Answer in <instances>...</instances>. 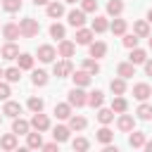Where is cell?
Here are the masks:
<instances>
[{
	"mask_svg": "<svg viewBox=\"0 0 152 152\" xmlns=\"http://www.w3.org/2000/svg\"><path fill=\"white\" fill-rule=\"evenodd\" d=\"M0 2H2V0H0Z\"/></svg>",
	"mask_w": 152,
	"mask_h": 152,
	"instance_id": "56",
	"label": "cell"
},
{
	"mask_svg": "<svg viewBox=\"0 0 152 152\" xmlns=\"http://www.w3.org/2000/svg\"><path fill=\"white\" fill-rule=\"evenodd\" d=\"M128 145H131V147H145V133L133 131V133L128 135Z\"/></svg>",
	"mask_w": 152,
	"mask_h": 152,
	"instance_id": "30",
	"label": "cell"
},
{
	"mask_svg": "<svg viewBox=\"0 0 152 152\" xmlns=\"http://www.w3.org/2000/svg\"><path fill=\"white\" fill-rule=\"evenodd\" d=\"M17 145H19V142H17V133H14V131H12V133H5V135L0 138V147L7 150V152H10V150H17Z\"/></svg>",
	"mask_w": 152,
	"mask_h": 152,
	"instance_id": "13",
	"label": "cell"
},
{
	"mask_svg": "<svg viewBox=\"0 0 152 152\" xmlns=\"http://www.w3.org/2000/svg\"><path fill=\"white\" fill-rule=\"evenodd\" d=\"M2 76H5V71H2V69H0V78H2Z\"/></svg>",
	"mask_w": 152,
	"mask_h": 152,
	"instance_id": "54",
	"label": "cell"
},
{
	"mask_svg": "<svg viewBox=\"0 0 152 152\" xmlns=\"http://www.w3.org/2000/svg\"><path fill=\"white\" fill-rule=\"evenodd\" d=\"M0 57H2V59H17V57H19V48H17L12 40H7V43L2 45V50H0Z\"/></svg>",
	"mask_w": 152,
	"mask_h": 152,
	"instance_id": "8",
	"label": "cell"
},
{
	"mask_svg": "<svg viewBox=\"0 0 152 152\" xmlns=\"http://www.w3.org/2000/svg\"><path fill=\"white\" fill-rule=\"evenodd\" d=\"M69 24H71L74 28H81V26L86 24V12H83V10H71V12H69Z\"/></svg>",
	"mask_w": 152,
	"mask_h": 152,
	"instance_id": "11",
	"label": "cell"
},
{
	"mask_svg": "<svg viewBox=\"0 0 152 152\" xmlns=\"http://www.w3.org/2000/svg\"><path fill=\"white\" fill-rule=\"evenodd\" d=\"M12 131H14L17 135H26V133L31 131V121H26V119H21V116H14V121H12Z\"/></svg>",
	"mask_w": 152,
	"mask_h": 152,
	"instance_id": "5",
	"label": "cell"
},
{
	"mask_svg": "<svg viewBox=\"0 0 152 152\" xmlns=\"http://www.w3.org/2000/svg\"><path fill=\"white\" fill-rule=\"evenodd\" d=\"M17 64H19L21 71H24V69H33V57H31L28 52H21V55L17 57Z\"/></svg>",
	"mask_w": 152,
	"mask_h": 152,
	"instance_id": "32",
	"label": "cell"
},
{
	"mask_svg": "<svg viewBox=\"0 0 152 152\" xmlns=\"http://www.w3.org/2000/svg\"><path fill=\"white\" fill-rule=\"evenodd\" d=\"M31 128L33 131H48L50 128V119L43 114V112H33V116H31Z\"/></svg>",
	"mask_w": 152,
	"mask_h": 152,
	"instance_id": "4",
	"label": "cell"
},
{
	"mask_svg": "<svg viewBox=\"0 0 152 152\" xmlns=\"http://www.w3.org/2000/svg\"><path fill=\"white\" fill-rule=\"evenodd\" d=\"M64 33H66V28H64L62 24H52V26H50V36H52V38L64 40Z\"/></svg>",
	"mask_w": 152,
	"mask_h": 152,
	"instance_id": "39",
	"label": "cell"
},
{
	"mask_svg": "<svg viewBox=\"0 0 152 152\" xmlns=\"http://www.w3.org/2000/svg\"><path fill=\"white\" fill-rule=\"evenodd\" d=\"M83 69L88 74H100V62L97 59H83Z\"/></svg>",
	"mask_w": 152,
	"mask_h": 152,
	"instance_id": "40",
	"label": "cell"
},
{
	"mask_svg": "<svg viewBox=\"0 0 152 152\" xmlns=\"http://www.w3.org/2000/svg\"><path fill=\"white\" fill-rule=\"evenodd\" d=\"M116 126H119V131L128 133V131H133V126H135V119H133L131 114H121V116H119V121H116Z\"/></svg>",
	"mask_w": 152,
	"mask_h": 152,
	"instance_id": "17",
	"label": "cell"
},
{
	"mask_svg": "<svg viewBox=\"0 0 152 152\" xmlns=\"http://www.w3.org/2000/svg\"><path fill=\"white\" fill-rule=\"evenodd\" d=\"M5 78H7L10 83H17V81L21 78V69H19V66H10V69H5Z\"/></svg>",
	"mask_w": 152,
	"mask_h": 152,
	"instance_id": "38",
	"label": "cell"
},
{
	"mask_svg": "<svg viewBox=\"0 0 152 152\" xmlns=\"http://www.w3.org/2000/svg\"><path fill=\"white\" fill-rule=\"evenodd\" d=\"M66 102H69L71 107H83V104H88V93H83V88H81V86H76V88H71V90H69Z\"/></svg>",
	"mask_w": 152,
	"mask_h": 152,
	"instance_id": "2",
	"label": "cell"
},
{
	"mask_svg": "<svg viewBox=\"0 0 152 152\" xmlns=\"http://www.w3.org/2000/svg\"><path fill=\"white\" fill-rule=\"evenodd\" d=\"M55 116L69 121V116H71V104H69V102H59V104H55Z\"/></svg>",
	"mask_w": 152,
	"mask_h": 152,
	"instance_id": "22",
	"label": "cell"
},
{
	"mask_svg": "<svg viewBox=\"0 0 152 152\" xmlns=\"http://www.w3.org/2000/svg\"><path fill=\"white\" fill-rule=\"evenodd\" d=\"M90 76H93V74H88L86 69H81V71H74V74H71L74 86H81V88H86V86L90 83Z\"/></svg>",
	"mask_w": 152,
	"mask_h": 152,
	"instance_id": "15",
	"label": "cell"
},
{
	"mask_svg": "<svg viewBox=\"0 0 152 152\" xmlns=\"http://www.w3.org/2000/svg\"><path fill=\"white\" fill-rule=\"evenodd\" d=\"M145 59H147V52H145V50H140V48H133V50H131L128 62H133V64H145Z\"/></svg>",
	"mask_w": 152,
	"mask_h": 152,
	"instance_id": "26",
	"label": "cell"
},
{
	"mask_svg": "<svg viewBox=\"0 0 152 152\" xmlns=\"http://www.w3.org/2000/svg\"><path fill=\"white\" fill-rule=\"evenodd\" d=\"M102 102H104V95H102V90H93V93H88V104L90 107H102Z\"/></svg>",
	"mask_w": 152,
	"mask_h": 152,
	"instance_id": "28",
	"label": "cell"
},
{
	"mask_svg": "<svg viewBox=\"0 0 152 152\" xmlns=\"http://www.w3.org/2000/svg\"><path fill=\"white\" fill-rule=\"evenodd\" d=\"M62 14H64V5H62V2H57V0H55V2H48V17L59 19Z\"/></svg>",
	"mask_w": 152,
	"mask_h": 152,
	"instance_id": "24",
	"label": "cell"
},
{
	"mask_svg": "<svg viewBox=\"0 0 152 152\" xmlns=\"http://www.w3.org/2000/svg\"><path fill=\"white\" fill-rule=\"evenodd\" d=\"M2 7H5V12H19L21 10V0H2Z\"/></svg>",
	"mask_w": 152,
	"mask_h": 152,
	"instance_id": "41",
	"label": "cell"
},
{
	"mask_svg": "<svg viewBox=\"0 0 152 152\" xmlns=\"http://www.w3.org/2000/svg\"><path fill=\"white\" fill-rule=\"evenodd\" d=\"M112 109H114L116 114H124V112L128 109V102H126V97H121V95H116V97L112 100Z\"/></svg>",
	"mask_w": 152,
	"mask_h": 152,
	"instance_id": "33",
	"label": "cell"
},
{
	"mask_svg": "<svg viewBox=\"0 0 152 152\" xmlns=\"http://www.w3.org/2000/svg\"><path fill=\"white\" fill-rule=\"evenodd\" d=\"M86 126H88V121H86L83 116H74V114L69 116V128H71V131H83Z\"/></svg>",
	"mask_w": 152,
	"mask_h": 152,
	"instance_id": "34",
	"label": "cell"
},
{
	"mask_svg": "<svg viewBox=\"0 0 152 152\" xmlns=\"http://www.w3.org/2000/svg\"><path fill=\"white\" fill-rule=\"evenodd\" d=\"M124 48H128V50L138 48V36H135V33H128V36H124Z\"/></svg>",
	"mask_w": 152,
	"mask_h": 152,
	"instance_id": "43",
	"label": "cell"
},
{
	"mask_svg": "<svg viewBox=\"0 0 152 152\" xmlns=\"http://www.w3.org/2000/svg\"><path fill=\"white\" fill-rule=\"evenodd\" d=\"M97 121H100V124H112V121H114V109L97 107Z\"/></svg>",
	"mask_w": 152,
	"mask_h": 152,
	"instance_id": "29",
	"label": "cell"
},
{
	"mask_svg": "<svg viewBox=\"0 0 152 152\" xmlns=\"http://www.w3.org/2000/svg\"><path fill=\"white\" fill-rule=\"evenodd\" d=\"M69 133H71L69 126H55V128H52V138H55L57 142H66V140H69Z\"/></svg>",
	"mask_w": 152,
	"mask_h": 152,
	"instance_id": "19",
	"label": "cell"
},
{
	"mask_svg": "<svg viewBox=\"0 0 152 152\" xmlns=\"http://www.w3.org/2000/svg\"><path fill=\"white\" fill-rule=\"evenodd\" d=\"M26 147H31V150L43 147V135H40V131H36V133H26Z\"/></svg>",
	"mask_w": 152,
	"mask_h": 152,
	"instance_id": "20",
	"label": "cell"
},
{
	"mask_svg": "<svg viewBox=\"0 0 152 152\" xmlns=\"http://www.w3.org/2000/svg\"><path fill=\"white\" fill-rule=\"evenodd\" d=\"M109 90H112L114 95H124V93H126V78H121V76L114 78V81L109 83Z\"/></svg>",
	"mask_w": 152,
	"mask_h": 152,
	"instance_id": "27",
	"label": "cell"
},
{
	"mask_svg": "<svg viewBox=\"0 0 152 152\" xmlns=\"http://www.w3.org/2000/svg\"><path fill=\"white\" fill-rule=\"evenodd\" d=\"M71 147H74V150H78V152H83V150H88V147H90V142H88L86 138H76V140L71 142Z\"/></svg>",
	"mask_w": 152,
	"mask_h": 152,
	"instance_id": "44",
	"label": "cell"
},
{
	"mask_svg": "<svg viewBox=\"0 0 152 152\" xmlns=\"http://www.w3.org/2000/svg\"><path fill=\"white\" fill-rule=\"evenodd\" d=\"M121 12H124V2H121V0H109V2H107V14L119 17Z\"/></svg>",
	"mask_w": 152,
	"mask_h": 152,
	"instance_id": "35",
	"label": "cell"
},
{
	"mask_svg": "<svg viewBox=\"0 0 152 152\" xmlns=\"http://www.w3.org/2000/svg\"><path fill=\"white\" fill-rule=\"evenodd\" d=\"M33 2H36V5H48L50 0H33Z\"/></svg>",
	"mask_w": 152,
	"mask_h": 152,
	"instance_id": "50",
	"label": "cell"
},
{
	"mask_svg": "<svg viewBox=\"0 0 152 152\" xmlns=\"http://www.w3.org/2000/svg\"><path fill=\"white\" fill-rule=\"evenodd\" d=\"M147 21H150V24H152V10H150V12H147Z\"/></svg>",
	"mask_w": 152,
	"mask_h": 152,
	"instance_id": "51",
	"label": "cell"
},
{
	"mask_svg": "<svg viewBox=\"0 0 152 152\" xmlns=\"http://www.w3.org/2000/svg\"><path fill=\"white\" fill-rule=\"evenodd\" d=\"M83 12H97V0H81Z\"/></svg>",
	"mask_w": 152,
	"mask_h": 152,
	"instance_id": "45",
	"label": "cell"
},
{
	"mask_svg": "<svg viewBox=\"0 0 152 152\" xmlns=\"http://www.w3.org/2000/svg\"><path fill=\"white\" fill-rule=\"evenodd\" d=\"M52 71H55V76H57V78H66V76H71V74H74V64L64 57L62 62H55Z\"/></svg>",
	"mask_w": 152,
	"mask_h": 152,
	"instance_id": "3",
	"label": "cell"
},
{
	"mask_svg": "<svg viewBox=\"0 0 152 152\" xmlns=\"http://www.w3.org/2000/svg\"><path fill=\"white\" fill-rule=\"evenodd\" d=\"M55 57H57V50H55L52 45H40V48H38V59H40V62L48 64V62H52Z\"/></svg>",
	"mask_w": 152,
	"mask_h": 152,
	"instance_id": "9",
	"label": "cell"
},
{
	"mask_svg": "<svg viewBox=\"0 0 152 152\" xmlns=\"http://www.w3.org/2000/svg\"><path fill=\"white\" fill-rule=\"evenodd\" d=\"M95 138H97V140H100L102 145H109V142L114 140V133H112V131L107 128V124H102V128H100V131L95 133Z\"/></svg>",
	"mask_w": 152,
	"mask_h": 152,
	"instance_id": "23",
	"label": "cell"
},
{
	"mask_svg": "<svg viewBox=\"0 0 152 152\" xmlns=\"http://www.w3.org/2000/svg\"><path fill=\"white\" fill-rule=\"evenodd\" d=\"M93 36H95L93 28H83V26H81V28L76 31V43H78V45H90V43H93Z\"/></svg>",
	"mask_w": 152,
	"mask_h": 152,
	"instance_id": "6",
	"label": "cell"
},
{
	"mask_svg": "<svg viewBox=\"0 0 152 152\" xmlns=\"http://www.w3.org/2000/svg\"><path fill=\"white\" fill-rule=\"evenodd\" d=\"M2 36H5L7 40H17V38L21 36L19 24H12V21H10V24H5V26H2Z\"/></svg>",
	"mask_w": 152,
	"mask_h": 152,
	"instance_id": "12",
	"label": "cell"
},
{
	"mask_svg": "<svg viewBox=\"0 0 152 152\" xmlns=\"http://www.w3.org/2000/svg\"><path fill=\"white\" fill-rule=\"evenodd\" d=\"M19 28H21V36H24V38H33V36H38L40 24H38L36 19L26 17V19H21V21H19Z\"/></svg>",
	"mask_w": 152,
	"mask_h": 152,
	"instance_id": "1",
	"label": "cell"
},
{
	"mask_svg": "<svg viewBox=\"0 0 152 152\" xmlns=\"http://www.w3.org/2000/svg\"><path fill=\"white\" fill-rule=\"evenodd\" d=\"M145 74L152 76V59H145Z\"/></svg>",
	"mask_w": 152,
	"mask_h": 152,
	"instance_id": "48",
	"label": "cell"
},
{
	"mask_svg": "<svg viewBox=\"0 0 152 152\" xmlns=\"http://www.w3.org/2000/svg\"><path fill=\"white\" fill-rule=\"evenodd\" d=\"M145 150H147V152H152V140H150V142L145 140Z\"/></svg>",
	"mask_w": 152,
	"mask_h": 152,
	"instance_id": "49",
	"label": "cell"
},
{
	"mask_svg": "<svg viewBox=\"0 0 152 152\" xmlns=\"http://www.w3.org/2000/svg\"><path fill=\"white\" fill-rule=\"evenodd\" d=\"M107 28H109V21H107L104 17H95V19H93V31H95V33H104Z\"/></svg>",
	"mask_w": 152,
	"mask_h": 152,
	"instance_id": "36",
	"label": "cell"
},
{
	"mask_svg": "<svg viewBox=\"0 0 152 152\" xmlns=\"http://www.w3.org/2000/svg\"><path fill=\"white\" fill-rule=\"evenodd\" d=\"M57 145H59V142L55 140V142H48V145H43V150H48V152H55V150H57Z\"/></svg>",
	"mask_w": 152,
	"mask_h": 152,
	"instance_id": "47",
	"label": "cell"
},
{
	"mask_svg": "<svg viewBox=\"0 0 152 152\" xmlns=\"http://www.w3.org/2000/svg\"><path fill=\"white\" fill-rule=\"evenodd\" d=\"M116 74H119L121 78H131V76H135V64H133V62H121V64L116 66Z\"/></svg>",
	"mask_w": 152,
	"mask_h": 152,
	"instance_id": "14",
	"label": "cell"
},
{
	"mask_svg": "<svg viewBox=\"0 0 152 152\" xmlns=\"http://www.w3.org/2000/svg\"><path fill=\"white\" fill-rule=\"evenodd\" d=\"M133 33L138 38H150V21H135L133 24Z\"/></svg>",
	"mask_w": 152,
	"mask_h": 152,
	"instance_id": "21",
	"label": "cell"
},
{
	"mask_svg": "<svg viewBox=\"0 0 152 152\" xmlns=\"http://www.w3.org/2000/svg\"><path fill=\"white\" fill-rule=\"evenodd\" d=\"M150 95H152V88H150L147 83H135V86H133V97H135V100L142 102V100H147Z\"/></svg>",
	"mask_w": 152,
	"mask_h": 152,
	"instance_id": "10",
	"label": "cell"
},
{
	"mask_svg": "<svg viewBox=\"0 0 152 152\" xmlns=\"http://www.w3.org/2000/svg\"><path fill=\"white\" fill-rule=\"evenodd\" d=\"M76 52V43H71V40H59V45H57V55L59 57H71Z\"/></svg>",
	"mask_w": 152,
	"mask_h": 152,
	"instance_id": "7",
	"label": "cell"
},
{
	"mask_svg": "<svg viewBox=\"0 0 152 152\" xmlns=\"http://www.w3.org/2000/svg\"><path fill=\"white\" fill-rule=\"evenodd\" d=\"M104 55H107V43H102V40L90 43V57L100 59V57H104Z\"/></svg>",
	"mask_w": 152,
	"mask_h": 152,
	"instance_id": "18",
	"label": "cell"
},
{
	"mask_svg": "<svg viewBox=\"0 0 152 152\" xmlns=\"http://www.w3.org/2000/svg\"><path fill=\"white\" fill-rule=\"evenodd\" d=\"M10 95H12V88H10V83L0 81V100H7Z\"/></svg>",
	"mask_w": 152,
	"mask_h": 152,
	"instance_id": "46",
	"label": "cell"
},
{
	"mask_svg": "<svg viewBox=\"0 0 152 152\" xmlns=\"http://www.w3.org/2000/svg\"><path fill=\"white\" fill-rule=\"evenodd\" d=\"M31 81H33V86H48V74L43 69H36L31 74Z\"/></svg>",
	"mask_w": 152,
	"mask_h": 152,
	"instance_id": "37",
	"label": "cell"
},
{
	"mask_svg": "<svg viewBox=\"0 0 152 152\" xmlns=\"http://www.w3.org/2000/svg\"><path fill=\"white\" fill-rule=\"evenodd\" d=\"M43 107H45L43 97H28V109L31 112H43Z\"/></svg>",
	"mask_w": 152,
	"mask_h": 152,
	"instance_id": "42",
	"label": "cell"
},
{
	"mask_svg": "<svg viewBox=\"0 0 152 152\" xmlns=\"http://www.w3.org/2000/svg\"><path fill=\"white\" fill-rule=\"evenodd\" d=\"M2 114H5V116H10V119H14V116H19V114H21V104H19V102L7 100V102H5V107H2Z\"/></svg>",
	"mask_w": 152,
	"mask_h": 152,
	"instance_id": "16",
	"label": "cell"
},
{
	"mask_svg": "<svg viewBox=\"0 0 152 152\" xmlns=\"http://www.w3.org/2000/svg\"><path fill=\"white\" fill-rule=\"evenodd\" d=\"M147 43H150V50H152V38H150V40H147Z\"/></svg>",
	"mask_w": 152,
	"mask_h": 152,
	"instance_id": "52",
	"label": "cell"
},
{
	"mask_svg": "<svg viewBox=\"0 0 152 152\" xmlns=\"http://www.w3.org/2000/svg\"><path fill=\"white\" fill-rule=\"evenodd\" d=\"M135 114H138V119H142V121H150V119H152V104H147V102L142 100Z\"/></svg>",
	"mask_w": 152,
	"mask_h": 152,
	"instance_id": "31",
	"label": "cell"
},
{
	"mask_svg": "<svg viewBox=\"0 0 152 152\" xmlns=\"http://www.w3.org/2000/svg\"><path fill=\"white\" fill-rule=\"evenodd\" d=\"M0 121H2V114H0Z\"/></svg>",
	"mask_w": 152,
	"mask_h": 152,
	"instance_id": "55",
	"label": "cell"
},
{
	"mask_svg": "<svg viewBox=\"0 0 152 152\" xmlns=\"http://www.w3.org/2000/svg\"><path fill=\"white\" fill-rule=\"evenodd\" d=\"M109 31H112L114 36H124V33H126V19H119V17H114V21L109 24Z\"/></svg>",
	"mask_w": 152,
	"mask_h": 152,
	"instance_id": "25",
	"label": "cell"
},
{
	"mask_svg": "<svg viewBox=\"0 0 152 152\" xmlns=\"http://www.w3.org/2000/svg\"><path fill=\"white\" fill-rule=\"evenodd\" d=\"M64 2H78V0H64Z\"/></svg>",
	"mask_w": 152,
	"mask_h": 152,
	"instance_id": "53",
	"label": "cell"
}]
</instances>
